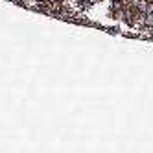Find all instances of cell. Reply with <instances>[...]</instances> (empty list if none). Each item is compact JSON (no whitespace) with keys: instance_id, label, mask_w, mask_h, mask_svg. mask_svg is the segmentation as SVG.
I'll return each mask as SVG.
<instances>
[{"instance_id":"6da1fadb","label":"cell","mask_w":153,"mask_h":153,"mask_svg":"<svg viewBox=\"0 0 153 153\" xmlns=\"http://www.w3.org/2000/svg\"><path fill=\"white\" fill-rule=\"evenodd\" d=\"M131 26H135V28H142V26H146V13L144 11H137L133 15V19H131Z\"/></svg>"},{"instance_id":"7a4b0ae2","label":"cell","mask_w":153,"mask_h":153,"mask_svg":"<svg viewBox=\"0 0 153 153\" xmlns=\"http://www.w3.org/2000/svg\"><path fill=\"white\" fill-rule=\"evenodd\" d=\"M146 28H151L153 30V13H148L146 15Z\"/></svg>"},{"instance_id":"3957f363","label":"cell","mask_w":153,"mask_h":153,"mask_svg":"<svg viewBox=\"0 0 153 153\" xmlns=\"http://www.w3.org/2000/svg\"><path fill=\"white\" fill-rule=\"evenodd\" d=\"M148 2H153V0H148Z\"/></svg>"}]
</instances>
